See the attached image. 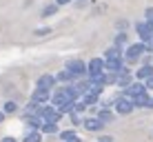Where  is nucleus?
<instances>
[{
  "label": "nucleus",
  "instance_id": "9",
  "mask_svg": "<svg viewBox=\"0 0 153 142\" xmlns=\"http://www.w3.org/2000/svg\"><path fill=\"white\" fill-rule=\"evenodd\" d=\"M146 91V87L144 85H140V82H133V85H126V96L129 98H133V96H138V93H144Z\"/></svg>",
  "mask_w": 153,
  "mask_h": 142
},
{
  "label": "nucleus",
  "instance_id": "21",
  "mask_svg": "<svg viewBox=\"0 0 153 142\" xmlns=\"http://www.w3.org/2000/svg\"><path fill=\"white\" fill-rule=\"evenodd\" d=\"M56 13V4H49V7H45V11H42V16H53Z\"/></svg>",
  "mask_w": 153,
  "mask_h": 142
},
{
  "label": "nucleus",
  "instance_id": "17",
  "mask_svg": "<svg viewBox=\"0 0 153 142\" xmlns=\"http://www.w3.org/2000/svg\"><path fill=\"white\" fill-rule=\"evenodd\" d=\"M27 122L31 124V127H40V124H42V118H40V115H29V113H27Z\"/></svg>",
  "mask_w": 153,
  "mask_h": 142
},
{
  "label": "nucleus",
  "instance_id": "20",
  "mask_svg": "<svg viewBox=\"0 0 153 142\" xmlns=\"http://www.w3.org/2000/svg\"><path fill=\"white\" fill-rule=\"evenodd\" d=\"M111 118H113L111 111H100V120H102V122H109Z\"/></svg>",
  "mask_w": 153,
  "mask_h": 142
},
{
  "label": "nucleus",
  "instance_id": "8",
  "mask_svg": "<svg viewBox=\"0 0 153 142\" xmlns=\"http://www.w3.org/2000/svg\"><path fill=\"white\" fill-rule=\"evenodd\" d=\"M82 124H84V129H89V131H100L102 129V120L100 118H84Z\"/></svg>",
  "mask_w": 153,
  "mask_h": 142
},
{
  "label": "nucleus",
  "instance_id": "5",
  "mask_svg": "<svg viewBox=\"0 0 153 142\" xmlns=\"http://www.w3.org/2000/svg\"><path fill=\"white\" fill-rule=\"evenodd\" d=\"M142 51H144V45H131L129 49H126V60H129V62H135V60L142 56Z\"/></svg>",
  "mask_w": 153,
  "mask_h": 142
},
{
  "label": "nucleus",
  "instance_id": "16",
  "mask_svg": "<svg viewBox=\"0 0 153 142\" xmlns=\"http://www.w3.org/2000/svg\"><path fill=\"white\" fill-rule=\"evenodd\" d=\"M60 138L65 140V142H78V138H76V133H73V131H62Z\"/></svg>",
  "mask_w": 153,
  "mask_h": 142
},
{
  "label": "nucleus",
  "instance_id": "30",
  "mask_svg": "<svg viewBox=\"0 0 153 142\" xmlns=\"http://www.w3.org/2000/svg\"><path fill=\"white\" fill-rule=\"evenodd\" d=\"M2 118H4V115H2V113H0V122H2Z\"/></svg>",
  "mask_w": 153,
  "mask_h": 142
},
{
  "label": "nucleus",
  "instance_id": "11",
  "mask_svg": "<svg viewBox=\"0 0 153 142\" xmlns=\"http://www.w3.org/2000/svg\"><path fill=\"white\" fill-rule=\"evenodd\" d=\"M131 102H133V107H146V102H149V96H146V91H144V93H138V96L131 98Z\"/></svg>",
  "mask_w": 153,
  "mask_h": 142
},
{
  "label": "nucleus",
  "instance_id": "3",
  "mask_svg": "<svg viewBox=\"0 0 153 142\" xmlns=\"http://www.w3.org/2000/svg\"><path fill=\"white\" fill-rule=\"evenodd\" d=\"M102 69H104V60H100V58H93V60L87 65L89 76H98V73H102Z\"/></svg>",
  "mask_w": 153,
  "mask_h": 142
},
{
  "label": "nucleus",
  "instance_id": "27",
  "mask_svg": "<svg viewBox=\"0 0 153 142\" xmlns=\"http://www.w3.org/2000/svg\"><path fill=\"white\" fill-rule=\"evenodd\" d=\"M2 142H16L13 138H2Z\"/></svg>",
  "mask_w": 153,
  "mask_h": 142
},
{
  "label": "nucleus",
  "instance_id": "1",
  "mask_svg": "<svg viewBox=\"0 0 153 142\" xmlns=\"http://www.w3.org/2000/svg\"><path fill=\"white\" fill-rule=\"evenodd\" d=\"M113 107H115V111L122 113V115L133 111V102H131V98H118V100H113Z\"/></svg>",
  "mask_w": 153,
  "mask_h": 142
},
{
  "label": "nucleus",
  "instance_id": "24",
  "mask_svg": "<svg viewBox=\"0 0 153 142\" xmlns=\"http://www.w3.org/2000/svg\"><path fill=\"white\" fill-rule=\"evenodd\" d=\"M144 87H146V89H153V73H151V76H146V82H144Z\"/></svg>",
  "mask_w": 153,
  "mask_h": 142
},
{
  "label": "nucleus",
  "instance_id": "26",
  "mask_svg": "<svg viewBox=\"0 0 153 142\" xmlns=\"http://www.w3.org/2000/svg\"><path fill=\"white\" fill-rule=\"evenodd\" d=\"M71 0H58V4H69Z\"/></svg>",
  "mask_w": 153,
  "mask_h": 142
},
{
  "label": "nucleus",
  "instance_id": "6",
  "mask_svg": "<svg viewBox=\"0 0 153 142\" xmlns=\"http://www.w3.org/2000/svg\"><path fill=\"white\" fill-rule=\"evenodd\" d=\"M49 98H51L49 89H42V87H38V89L33 91V96H31V100H33L36 104H42V102H47Z\"/></svg>",
  "mask_w": 153,
  "mask_h": 142
},
{
  "label": "nucleus",
  "instance_id": "7",
  "mask_svg": "<svg viewBox=\"0 0 153 142\" xmlns=\"http://www.w3.org/2000/svg\"><path fill=\"white\" fill-rule=\"evenodd\" d=\"M135 31H138V36H140L142 40L153 38V29L149 27V22H140V25H135Z\"/></svg>",
  "mask_w": 153,
  "mask_h": 142
},
{
  "label": "nucleus",
  "instance_id": "13",
  "mask_svg": "<svg viewBox=\"0 0 153 142\" xmlns=\"http://www.w3.org/2000/svg\"><path fill=\"white\" fill-rule=\"evenodd\" d=\"M56 80H60V82H69V80H73V76H71V71L65 67V69L58 73V78H56Z\"/></svg>",
  "mask_w": 153,
  "mask_h": 142
},
{
  "label": "nucleus",
  "instance_id": "15",
  "mask_svg": "<svg viewBox=\"0 0 153 142\" xmlns=\"http://www.w3.org/2000/svg\"><path fill=\"white\" fill-rule=\"evenodd\" d=\"M111 58H122V49H109L104 54V60H111Z\"/></svg>",
  "mask_w": 153,
  "mask_h": 142
},
{
  "label": "nucleus",
  "instance_id": "10",
  "mask_svg": "<svg viewBox=\"0 0 153 142\" xmlns=\"http://www.w3.org/2000/svg\"><path fill=\"white\" fill-rule=\"evenodd\" d=\"M104 69H109V71H120L122 69V60L120 58H111V60H104Z\"/></svg>",
  "mask_w": 153,
  "mask_h": 142
},
{
  "label": "nucleus",
  "instance_id": "19",
  "mask_svg": "<svg viewBox=\"0 0 153 142\" xmlns=\"http://www.w3.org/2000/svg\"><path fill=\"white\" fill-rule=\"evenodd\" d=\"M151 73H153V67L146 65V67H142V69L138 71V78H146V76H151Z\"/></svg>",
  "mask_w": 153,
  "mask_h": 142
},
{
  "label": "nucleus",
  "instance_id": "29",
  "mask_svg": "<svg viewBox=\"0 0 153 142\" xmlns=\"http://www.w3.org/2000/svg\"><path fill=\"white\" fill-rule=\"evenodd\" d=\"M100 142H111V138H102V140H100Z\"/></svg>",
  "mask_w": 153,
  "mask_h": 142
},
{
  "label": "nucleus",
  "instance_id": "14",
  "mask_svg": "<svg viewBox=\"0 0 153 142\" xmlns=\"http://www.w3.org/2000/svg\"><path fill=\"white\" fill-rule=\"evenodd\" d=\"M40 129L45 131V133H56V131H58V124H56V122H42Z\"/></svg>",
  "mask_w": 153,
  "mask_h": 142
},
{
  "label": "nucleus",
  "instance_id": "28",
  "mask_svg": "<svg viewBox=\"0 0 153 142\" xmlns=\"http://www.w3.org/2000/svg\"><path fill=\"white\" fill-rule=\"evenodd\" d=\"M146 107H153V100L149 98V102H146Z\"/></svg>",
  "mask_w": 153,
  "mask_h": 142
},
{
  "label": "nucleus",
  "instance_id": "2",
  "mask_svg": "<svg viewBox=\"0 0 153 142\" xmlns=\"http://www.w3.org/2000/svg\"><path fill=\"white\" fill-rule=\"evenodd\" d=\"M38 115L42 118V122H58L62 113L56 111V109H51V107H42L40 111H38Z\"/></svg>",
  "mask_w": 153,
  "mask_h": 142
},
{
  "label": "nucleus",
  "instance_id": "4",
  "mask_svg": "<svg viewBox=\"0 0 153 142\" xmlns=\"http://www.w3.org/2000/svg\"><path fill=\"white\" fill-rule=\"evenodd\" d=\"M67 69H69L71 76L76 78V76H82V73H87V65H84L82 60H73V62H69V65H67Z\"/></svg>",
  "mask_w": 153,
  "mask_h": 142
},
{
  "label": "nucleus",
  "instance_id": "18",
  "mask_svg": "<svg viewBox=\"0 0 153 142\" xmlns=\"http://www.w3.org/2000/svg\"><path fill=\"white\" fill-rule=\"evenodd\" d=\"M25 142H40V133L38 131H29V133L25 135Z\"/></svg>",
  "mask_w": 153,
  "mask_h": 142
},
{
  "label": "nucleus",
  "instance_id": "25",
  "mask_svg": "<svg viewBox=\"0 0 153 142\" xmlns=\"http://www.w3.org/2000/svg\"><path fill=\"white\" fill-rule=\"evenodd\" d=\"M49 31H51V29L47 27V29H38V31H36V33H38V36H42V33H49Z\"/></svg>",
  "mask_w": 153,
  "mask_h": 142
},
{
  "label": "nucleus",
  "instance_id": "12",
  "mask_svg": "<svg viewBox=\"0 0 153 142\" xmlns=\"http://www.w3.org/2000/svg\"><path fill=\"white\" fill-rule=\"evenodd\" d=\"M53 85H56V78L53 76H42L38 80V87H42V89H51Z\"/></svg>",
  "mask_w": 153,
  "mask_h": 142
},
{
  "label": "nucleus",
  "instance_id": "22",
  "mask_svg": "<svg viewBox=\"0 0 153 142\" xmlns=\"http://www.w3.org/2000/svg\"><path fill=\"white\" fill-rule=\"evenodd\" d=\"M146 22H149V27L153 29V7L146 9Z\"/></svg>",
  "mask_w": 153,
  "mask_h": 142
},
{
  "label": "nucleus",
  "instance_id": "23",
  "mask_svg": "<svg viewBox=\"0 0 153 142\" xmlns=\"http://www.w3.org/2000/svg\"><path fill=\"white\" fill-rule=\"evenodd\" d=\"M4 111H7V113H13V111H16V102H7V104H4Z\"/></svg>",
  "mask_w": 153,
  "mask_h": 142
}]
</instances>
